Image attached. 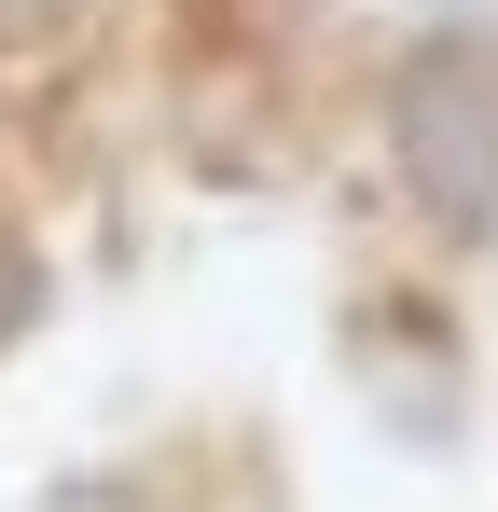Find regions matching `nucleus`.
I'll return each instance as SVG.
<instances>
[{"label":"nucleus","instance_id":"1","mask_svg":"<svg viewBox=\"0 0 498 512\" xmlns=\"http://www.w3.org/2000/svg\"><path fill=\"white\" fill-rule=\"evenodd\" d=\"M388 153H402V194L457 236L485 250L498 236V42L485 28H429L388 84Z\"/></svg>","mask_w":498,"mask_h":512},{"label":"nucleus","instance_id":"2","mask_svg":"<svg viewBox=\"0 0 498 512\" xmlns=\"http://www.w3.org/2000/svg\"><path fill=\"white\" fill-rule=\"evenodd\" d=\"M28 319H42V250H28V236L0 222V346L28 333Z\"/></svg>","mask_w":498,"mask_h":512}]
</instances>
